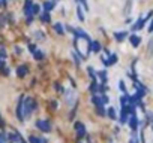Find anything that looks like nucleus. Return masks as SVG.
I'll return each mask as SVG.
<instances>
[{"instance_id":"nucleus-1","label":"nucleus","mask_w":153,"mask_h":143,"mask_svg":"<svg viewBox=\"0 0 153 143\" xmlns=\"http://www.w3.org/2000/svg\"><path fill=\"white\" fill-rule=\"evenodd\" d=\"M35 106H36V103L33 102V99H23V113H24V118L29 116L33 112Z\"/></svg>"},{"instance_id":"nucleus-2","label":"nucleus","mask_w":153,"mask_h":143,"mask_svg":"<svg viewBox=\"0 0 153 143\" xmlns=\"http://www.w3.org/2000/svg\"><path fill=\"white\" fill-rule=\"evenodd\" d=\"M36 127L44 133L51 131V124H50V121H47V119H39V121H36Z\"/></svg>"},{"instance_id":"nucleus-3","label":"nucleus","mask_w":153,"mask_h":143,"mask_svg":"<svg viewBox=\"0 0 153 143\" xmlns=\"http://www.w3.org/2000/svg\"><path fill=\"white\" fill-rule=\"evenodd\" d=\"M75 130H77V136L78 137H83L86 134V127L81 124V122H77L75 124Z\"/></svg>"},{"instance_id":"nucleus-4","label":"nucleus","mask_w":153,"mask_h":143,"mask_svg":"<svg viewBox=\"0 0 153 143\" xmlns=\"http://www.w3.org/2000/svg\"><path fill=\"white\" fill-rule=\"evenodd\" d=\"M32 9H33V3L30 2V0H27V2H26V8H24V14L27 16H30L32 15Z\"/></svg>"},{"instance_id":"nucleus-5","label":"nucleus","mask_w":153,"mask_h":143,"mask_svg":"<svg viewBox=\"0 0 153 143\" xmlns=\"http://www.w3.org/2000/svg\"><path fill=\"white\" fill-rule=\"evenodd\" d=\"M17 73H18V76H26V75H27V67H26V66H21V67H18Z\"/></svg>"},{"instance_id":"nucleus-6","label":"nucleus","mask_w":153,"mask_h":143,"mask_svg":"<svg viewBox=\"0 0 153 143\" xmlns=\"http://www.w3.org/2000/svg\"><path fill=\"white\" fill-rule=\"evenodd\" d=\"M30 143H47V140H45V139H41V137L32 136V137H30Z\"/></svg>"},{"instance_id":"nucleus-7","label":"nucleus","mask_w":153,"mask_h":143,"mask_svg":"<svg viewBox=\"0 0 153 143\" xmlns=\"http://www.w3.org/2000/svg\"><path fill=\"white\" fill-rule=\"evenodd\" d=\"M53 8H54V2H45L44 3V9H45V12H50Z\"/></svg>"},{"instance_id":"nucleus-8","label":"nucleus","mask_w":153,"mask_h":143,"mask_svg":"<svg viewBox=\"0 0 153 143\" xmlns=\"http://www.w3.org/2000/svg\"><path fill=\"white\" fill-rule=\"evenodd\" d=\"M90 46H92V51H95V52H99V51H101V45H99V42H92Z\"/></svg>"},{"instance_id":"nucleus-9","label":"nucleus","mask_w":153,"mask_h":143,"mask_svg":"<svg viewBox=\"0 0 153 143\" xmlns=\"http://www.w3.org/2000/svg\"><path fill=\"white\" fill-rule=\"evenodd\" d=\"M131 43H132L134 46H138V45H140V37H138V36H135V34H134V36H131Z\"/></svg>"},{"instance_id":"nucleus-10","label":"nucleus","mask_w":153,"mask_h":143,"mask_svg":"<svg viewBox=\"0 0 153 143\" xmlns=\"http://www.w3.org/2000/svg\"><path fill=\"white\" fill-rule=\"evenodd\" d=\"M33 57H35V60H38V61L44 60V54H42L41 51H38V49H36V51L33 52Z\"/></svg>"},{"instance_id":"nucleus-11","label":"nucleus","mask_w":153,"mask_h":143,"mask_svg":"<svg viewBox=\"0 0 153 143\" xmlns=\"http://www.w3.org/2000/svg\"><path fill=\"white\" fill-rule=\"evenodd\" d=\"M54 29H56V31H57L59 34H63V33H65V31H63V27H62V24H60V22L54 24Z\"/></svg>"},{"instance_id":"nucleus-12","label":"nucleus","mask_w":153,"mask_h":143,"mask_svg":"<svg viewBox=\"0 0 153 143\" xmlns=\"http://www.w3.org/2000/svg\"><path fill=\"white\" fill-rule=\"evenodd\" d=\"M108 116H110L111 119H116V112H114V109H113V107L108 109Z\"/></svg>"},{"instance_id":"nucleus-13","label":"nucleus","mask_w":153,"mask_h":143,"mask_svg":"<svg viewBox=\"0 0 153 143\" xmlns=\"http://www.w3.org/2000/svg\"><path fill=\"white\" fill-rule=\"evenodd\" d=\"M42 21H47V22H50V21H51V16H50V14H48V12H45V14L42 15Z\"/></svg>"},{"instance_id":"nucleus-14","label":"nucleus","mask_w":153,"mask_h":143,"mask_svg":"<svg viewBox=\"0 0 153 143\" xmlns=\"http://www.w3.org/2000/svg\"><path fill=\"white\" fill-rule=\"evenodd\" d=\"M77 12H78V18H80V21H84V15H83V9L78 6V9H77Z\"/></svg>"},{"instance_id":"nucleus-15","label":"nucleus","mask_w":153,"mask_h":143,"mask_svg":"<svg viewBox=\"0 0 153 143\" xmlns=\"http://www.w3.org/2000/svg\"><path fill=\"white\" fill-rule=\"evenodd\" d=\"M131 127H132V128H135V127H137V118H135V116L131 118Z\"/></svg>"},{"instance_id":"nucleus-16","label":"nucleus","mask_w":153,"mask_h":143,"mask_svg":"<svg viewBox=\"0 0 153 143\" xmlns=\"http://www.w3.org/2000/svg\"><path fill=\"white\" fill-rule=\"evenodd\" d=\"M125 36H126V33H116V39L117 40H123Z\"/></svg>"},{"instance_id":"nucleus-17","label":"nucleus","mask_w":153,"mask_h":143,"mask_svg":"<svg viewBox=\"0 0 153 143\" xmlns=\"http://www.w3.org/2000/svg\"><path fill=\"white\" fill-rule=\"evenodd\" d=\"M132 6V0H128V5H126V9H125V14H129V9Z\"/></svg>"},{"instance_id":"nucleus-18","label":"nucleus","mask_w":153,"mask_h":143,"mask_svg":"<svg viewBox=\"0 0 153 143\" xmlns=\"http://www.w3.org/2000/svg\"><path fill=\"white\" fill-rule=\"evenodd\" d=\"M32 14H33V15H36V14H39V6H38V5H33V9H32Z\"/></svg>"},{"instance_id":"nucleus-19","label":"nucleus","mask_w":153,"mask_h":143,"mask_svg":"<svg viewBox=\"0 0 153 143\" xmlns=\"http://www.w3.org/2000/svg\"><path fill=\"white\" fill-rule=\"evenodd\" d=\"M36 37H38V40H44V33L42 31H36Z\"/></svg>"},{"instance_id":"nucleus-20","label":"nucleus","mask_w":153,"mask_h":143,"mask_svg":"<svg viewBox=\"0 0 153 143\" xmlns=\"http://www.w3.org/2000/svg\"><path fill=\"white\" fill-rule=\"evenodd\" d=\"M99 76H101L102 82H105V81H107V75H105V72H99Z\"/></svg>"},{"instance_id":"nucleus-21","label":"nucleus","mask_w":153,"mask_h":143,"mask_svg":"<svg viewBox=\"0 0 153 143\" xmlns=\"http://www.w3.org/2000/svg\"><path fill=\"white\" fill-rule=\"evenodd\" d=\"M78 2H81V3H83V5H84V8H86V9H87V2H86V0H78Z\"/></svg>"},{"instance_id":"nucleus-22","label":"nucleus","mask_w":153,"mask_h":143,"mask_svg":"<svg viewBox=\"0 0 153 143\" xmlns=\"http://www.w3.org/2000/svg\"><path fill=\"white\" fill-rule=\"evenodd\" d=\"M21 143H26V142H24V140H21Z\"/></svg>"},{"instance_id":"nucleus-23","label":"nucleus","mask_w":153,"mask_h":143,"mask_svg":"<svg viewBox=\"0 0 153 143\" xmlns=\"http://www.w3.org/2000/svg\"><path fill=\"white\" fill-rule=\"evenodd\" d=\"M0 143H5V142H0Z\"/></svg>"}]
</instances>
